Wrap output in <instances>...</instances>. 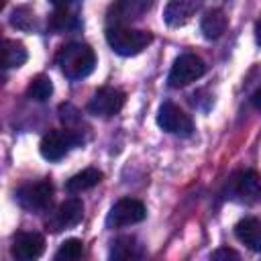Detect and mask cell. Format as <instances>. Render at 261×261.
<instances>
[{"label": "cell", "instance_id": "1", "mask_svg": "<svg viewBox=\"0 0 261 261\" xmlns=\"http://www.w3.org/2000/svg\"><path fill=\"white\" fill-rule=\"evenodd\" d=\"M57 65L69 80H82L94 71L96 53L86 43H67L57 53Z\"/></svg>", "mask_w": 261, "mask_h": 261}, {"label": "cell", "instance_id": "18", "mask_svg": "<svg viewBox=\"0 0 261 261\" xmlns=\"http://www.w3.org/2000/svg\"><path fill=\"white\" fill-rule=\"evenodd\" d=\"M27 57H29V53H27V49H24V45L20 41L4 39V45H2V63H4V69L20 67L27 61Z\"/></svg>", "mask_w": 261, "mask_h": 261}, {"label": "cell", "instance_id": "16", "mask_svg": "<svg viewBox=\"0 0 261 261\" xmlns=\"http://www.w3.org/2000/svg\"><path fill=\"white\" fill-rule=\"evenodd\" d=\"M100 181H102V171L96 169V167H88V169H82L80 173L71 175L65 181V190L71 192V194H80L84 190H90V188L98 186Z\"/></svg>", "mask_w": 261, "mask_h": 261}, {"label": "cell", "instance_id": "24", "mask_svg": "<svg viewBox=\"0 0 261 261\" xmlns=\"http://www.w3.org/2000/svg\"><path fill=\"white\" fill-rule=\"evenodd\" d=\"M251 102H253V106H255V108H259V110H261V88H259V90L253 94Z\"/></svg>", "mask_w": 261, "mask_h": 261}, {"label": "cell", "instance_id": "12", "mask_svg": "<svg viewBox=\"0 0 261 261\" xmlns=\"http://www.w3.org/2000/svg\"><path fill=\"white\" fill-rule=\"evenodd\" d=\"M10 251H12V257L20 261H33L43 255L45 239L39 232H16Z\"/></svg>", "mask_w": 261, "mask_h": 261}, {"label": "cell", "instance_id": "27", "mask_svg": "<svg viewBox=\"0 0 261 261\" xmlns=\"http://www.w3.org/2000/svg\"><path fill=\"white\" fill-rule=\"evenodd\" d=\"M4 2H6V0H4Z\"/></svg>", "mask_w": 261, "mask_h": 261}, {"label": "cell", "instance_id": "14", "mask_svg": "<svg viewBox=\"0 0 261 261\" xmlns=\"http://www.w3.org/2000/svg\"><path fill=\"white\" fill-rule=\"evenodd\" d=\"M198 8V0H171L165 6L163 20L169 27H184Z\"/></svg>", "mask_w": 261, "mask_h": 261}, {"label": "cell", "instance_id": "25", "mask_svg": "<svg viewBox=\"0 0 261 261\" xmlns=\"http://www.w3.org/2000/svg\"><path fill=\"white\" fill-rule=\"evenodd\" d=\"M255 41L257 45H261V18L255 22Z\"/></svg>", "mask_w": 261, "mask_h": 261}, {"label": "cell", "instance_id": "5", "mask_svg": "<svg viewBox=\"0 0 261 261\" xmlns=\"http://www.w3.org/2000/svg\"><path fill=\"white\" fill-rule=\"evenodd\" d=\"M228 196L237 202L257 204L261 202V175L253 169L234 173L228 179Z\"/></svg>", "mask_w": 261, "mask_h": 261}, {"label": "cell", "instance_id": "26", "mask_svg": "<svg viewBox=\"0 0 261 261\" xmlns=\"http://www.w3.org/2000/svg\"><path fill=\"white\" fill-rule=\"evenodd\" d=\"M49 2H51L55 8H65V6H67L71 0H49Z\"/></svg>", "mask_w": 261, "mask_h": 261}, {"label": "cell", "instance_id": "8", "mask_svg": "<svg viewBox=\"0 0 261 261\" xmlns=\"http://www.w3.org/2000/svg\"><path fill=\"white\" fill-rule=\"evenodd\" d=\"M124 100H126V96H124L122 90L104 86L90 98L88 112L94 114V116H100V118H110V116H114L122 110Z\"/></svg>", "mask_w": 261, "mask_h": 261}, {"label": "cell", "instance_id": "6", "mask_svg": "<svg viewBox=\"0 0 261 261\" xmlns=\"http://www.w3.org/2000/svg\"><path fill=\"white\" fill-rule=\"evenodd\" d=\"M147 216V208L141 200L137 198H120L108 212L106 216V226L108 228H122V226H130L137 224L141 220H145Z\"/></svg>", "mask_w": 261, "mask_h": 261}, {"label": "cell", "instance_id": "17", "mask_svg": "<svg viewBox=\"0 0 261 261\" xmlns=\"http://www.w3.org/2000/svg\"><path fill=\"white\" fill-rule=\"evenodd\" d=\"M139 257H143V247L139 245L135 237H128V234L118 237L110 247V259L128 261V259H139Z\"/></svg>", "mask_w": 261, "mask_h": 261}, {"label": "cell", "instance_id": "21", "mask_svg": "<svg viewBox=\"0 0 261 261\" xmlns=\"http://www.w3.org/2000/svg\"><path fill=\"white\" fill-rule=\"evenodd\" d=\"M73 22H75V16L67 14L65 8H57V12H55V14L51 16V20H49V27H51L55 33H61V31L73 27Z\"/></svg>", "mask_w": 261, "mask_h": 261}, {"label": "cell", "instance_id": "20", "mask_svg": "<svg viewBox=\"0 0 261 261\" xmlns=\"http://www.w3.org/2000/svg\"><path fill=\"white\" fill-rule=\"evenodd\" d=\"M84 255V243L80 239H67L55 251V261H75Z\"/></svg>", "mask_w": 261, "mask_h": 261}, {"label": "cell", "instance_id": "9", "mask_svg": "<svg viewBox=\"0 0 261 261\" xmlns=\"http://www.w3.org/2000/svg\"><path fill=\"white\" fill-rule=\"evenodd\" d=\"M157 124L171 135H179V137H190L194 133V122L192 118L173 102H163L159 106L157 112Z\"/></svg>", "mask_w": 261, "mask_h": 261}, {"label": "cell", "instance_id": "7", "mask_svg": "<svg viewBox=\"0 0 261 261\" xmlns=\"http://www.w3.org/2000/svg\"><path fill=\"white\" fill-rule=\"evenodd\" d=\"M80 143V137L71 130V128H53V130H49L47 135H43V139H41V145H39V151H41V155L45 157V159H49V161H59V159H63L67 153H69V149L73 147V145H77Z\"/></svg>", "mask_w": 261, "mask_h": 261}, {"label": "cell", "instance_id": "4", "mask_svg": "<svg viewBox=\"0 0 261 261\" xmlns=\"http://www.w3.org/2000/svg\"><path fill=\"white\" fill-rule=\"evenodd\" d=\"M16 202L20 208L29 212H43L49 208L53 200V184L49 179L27 181L16 190Z\"/></svg>", "mask_w": 261, "mask_h": 261}, {"label": "cell", "instance_id": "10", "mask_svg": "<svg viewBox=\"0 0 261 261\" xmlns=\"http://www.w3.org/2000/svg\"><path fill=\"white\" fill-rule=\"evenodd\" d=\"M84 216V204L80 198H67L57 206V210L47 218V230L61 232L67 228H73L82 222Z\"/></svg>", "mask_w": 261, "mask_h": 261}, {"label": "cell", "instance_id": "13", "mask_svg": "<svg viewBox=\"0 0 261 261\" xmlns=\"http://www.w3.org/2000/svg\"><path fill=\"white\" fill-rule=\"evenodd\" d=\"M234 237L251 251L261 253V220L259 218H243L234 224Z\"/></svg>", "mask_w": 261, "mask_h": 261}, {"label": "cell", "instance_id": "22", "mask_svg": "<svg viewBox=\"0 0 261 261\" xmlns=\"http://www.w3.org/2000/svg\"><path fill=\"white\" fill-rule=\"evenodd\" d=\"M10 22L16 27V29H31V22H33V12L27 8V6H20L12 12V18Z\"/></svg>", "mask_w": 261, "mask_h": 261}, {"label": "cell", "instance_id": "19", "mask_svg": "<svg viewBox=\"0 0 261 261\" xmlns=\"http://www.w3.org/2000/svg\"><path fill=\"white\" fill-rule=\"evenodd\" d=\"M51 94H53V84H51V80H49L47 75H37V77H33L31 84H29V88H27V96H29L31 100H37V102L49 100Z\"/></svg>", "mask_w": 261, "mask_h": 261}, {"label": "cell", "instance_id": "3", "mask_svg": "<svg viewBox=\"0 0 261 261\" xmlns=\"http://www.w3.org/2000/svg\"><path fill=\"white\" fill-rule=\"evenodd\" d=\"M206 73V63L202 57H198L196 53H181L167 75V84L169 88H186L192 82L200 80Z\"/></svg>", "mask_w": 261, "mask_h": 261}, {"label": "cell", "instance_id": "2", "mask_svg": "<svg viewBox=\"0 0 261 261\" xmlns=\"http://www.w3.org/2000/svg\"><path fill=\"white\" fill-rule=\"evenodd\" d=\"M106 41L110 49L122 57L139 55L147 45L153 41L149 31H139L130 27H108L106 29Z\"/></svg>", "mask_w": 261, "mask_h": 261}, {"label": "cell", "instance_id": "15", "mask_svg": "<svg viewBox=\"0 0 261 261\" xmlns=\"http://www.w3.org/2000/svg\"><path fill=\"white\" fill-rule=\"evenodd\" d=\"M228 27V16L224 14V10L220 8H212L208 10L204 16H202V22H200V31L206 39H218L224 35Z\"/></svg>", "mask_w": 261, "mask_h": 261}, {"label": "cell", "instance_id": "11", "mask_svg": "<svg viewBox=\"0 0 261 261\" xmlns=\"http://www.w3.org/2000/svg\"><path fill=\"white\" fill-rule=\"evenodd\" d=\"M153 6V0H114L108 8V22L114 27H124L126 22L139 20Z\"/></svg>", "mask_w": 261, "mask_h": 261}, {"label": "cell", "instance_id": "23", "mask_svg": "<svg viewBox=\"0 0 261 261\" xmlns=\"http://www.w3.org/2000/svg\"><path fill=\"white\" fill-rule=\"evenodd\" d=\"M212 259H239V253H234L232 249L222 247V249H216L212 253Z\"/></svg>", "mask_w": 261, "mask_h": 261}]
</instances>
